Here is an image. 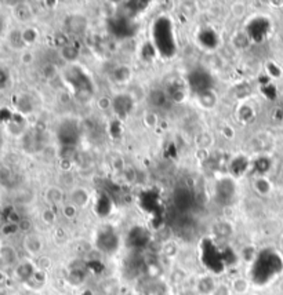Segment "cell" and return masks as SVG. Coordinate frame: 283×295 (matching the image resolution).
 Returning <instances> with one entry per match:
<instances>
[{
    "label": "cell",
    "instance_id": "cell-1",
    "mask_svg": "<svg viewBox=\"0 0 283 295\" xmlns=\"http://www.w3.org/2000/svg\"><path fill=\"white\" fill-rule=\"evenodd\" d=\"M24 248L29 255H39L43 250V241L38 234H27V237L24 239Z\"/></svg>",
    "mask_w": 283,
    "mask_h": 295
},
{
    "label": "cell",
    "instance_id": "cell-2",
    "mask_svg": "<svg viewBox=\"0 0 283 295\" xmlns=\"http://www.w3.org/2000/svg\"><path fill=\"white\" fill-rule=\"evenodd\" d=\"M216 280L211 276H202L196 281V291L199 295H211L216 288Z\"/></svg>",
    "mask_w": 283,
    "mask_h": 295
},
{
    "label": "cell",
    "instance_id": "cell-3",
    "mask_svg": "<svg viewBox=\"0 0 283 295\" xmlns=\"http://www.w3.org/2000/svg\"><path fill=\"white\" fill-rule=\"evenodd\" d=\"M231 289H232L233 294L236 295H247L250 289V283L249 280L246 277H242V276H238V277H233L231 280Z\"/></svg>",
    "mask_w": 283,
    "mask_h": 295
},
{
    "label": "cell",
    "instance_id": "cell-4",
    "mask_svg": "<svg viewBox=\"0 0 283 295\" xmlns=\"http://www.w3.org/2000/svg\"><path fill=\"white\" fill-rule=\"evenodd\" d=\"M46 201L51 204V206H58L61 204L62 199H64V192L61 188L58 186H50L49 189L46 190Z\"/></svg>",
    "mask_w": 283,
    "mask_h": 295
},
{
    "label": "cell",
    "instance_id": "cell-5",
    "mask_svg": "<svg viewBox=\"0 0 283 295\" xmlns=\"http://www.w3.org/2000/svg\"><path fill=\"white\" fill-rule=\"evenodd\" d=\"M71 199H72V204L76 207H84L87 203H89L90 195L89 192L83 188H76V189L72 192V196H71Z\"/></svg>",
    "mask_w": 283,
    "mask_h": 295
},
{
    "label": "cell",
    "instance_id": "cell-6",
    "mask_svg": "<svg viewBox=\"0 0 283 295\" xmlns=\"http://www.w3.org/2000/svg\"><path fill=\"white\" fill-rule=\"evenodd\" d=\"M2 258L5 259L6 263H14V262L17 261V252H16V250L13 247L6 245V247L2 248Z\"/></svg>",
    "mask_w": 283,
    "mask_h": 295
},
{
    "label": "cell",
    "instance_id": "cell-7",
    "mask_svg": "<svg viewBox=\"0 0 283 295\" xmlns=\"http://www.w3.org/2000/svg\"><path fill=\"white\" fill-rule=\"evenodd\" d=\"M163 254H165V256H167V258H174V256L178 254L177 243L167 240L166 243L163 244Z\"/></svg>",
    "mask_w": 283,
    "mask_h": 295
},
{
    "label": "cell",
    "instance_id": "cell-8",
    "mask_svg": "<svg viewBox=\"0 0 283 295\" xmlns=\"http://www.w3.org/2000/svg\"><path fill=\"white\" fill-rule=\"evenodd\" d=\"M254 186H255V189L260 192L261 195H262V193L265 195V193H268V192L271 190V182H269V181L265 178L255 179Z\"/></svg>",
    "mask_w": 283,
    "mask_h": 295
},
{
    "label": "cell",
    "instance_id": "cell-9",
    "mask_svg": "<svg viewBox=\"0 0 283 295\" xmlns=\"http://www.w3.org/2000/svg\"><path fill=\"white\" fill-rule=\"evenodd\" d=\"M232 289H231V285L227 283H217L216 288L213 291L211 295H232Z\"/></svg>",
    "mask_w": 283,
    "mask_h": 295
},
{
    "label": "cell",
    "instance_id": "cell-10",
    "mask_svg": "<svg viewBox=\"0 0 283 295\" xmlns=\"http://www.w3.org/2000/svg\"><path fill=\"white\" fill-rule=\"evenodd\" d=\"M56 212L53 211L51 208H46L42 212V221L46 223V225H54L56 223Z\"/></svg>",
    "mask_w": 283,
    "mask_h": 295
},
{
    "label": "cell",
    "instance_id": "cell-11",
    "mask_svg": "<svg viewBox=\"0 0 283 295\" xmlns=\"http://www.w3.org/2000/svg\"><path fill=\"white\" fill-rule=\"evenodd\" d=\"M62 214L68 219H73V218L76 217V214H78V207L73 206L72 203L71 204H65V206H62Z\"/></svg>",
    "mask_w": 283,
    "mask_h": 295
},
{
    "label": "cell",
    "instance_id": "cell-12",
    "mask_svg": "<svg viewBox=\"0 0 283 295\" xmlns=\"http://www.w3.org/2000/svg\"><path fill=\"white\" fill-rule=\"evenodd\" d=\"M21 38H23V40L25 42V43L31 45V43H34L35 40H36V38H38V34H36V31H35L34 28H28V29H25V31H24L23 35H21Z\"/></svg>",
    "mask_w": 283,
    "mask_h": 295
},
{
    "label": "cell",
    "instance_id": "cell-13",
    "mask_svg": "<svg viewBox=\"0 0 283 295\" xmlns=\"http://www.w3.org/2000/svg\"><path fill=\"white\" fill-rule=\"evenodd\" d=\"M240 254H242V259H243L244 262H251L253 259H254V255H255L254 247H251V245H246Z\"/></svg>",
    "mask_w": 283,
    "mask_h": 295
},
{
    "label": "cell",
    "instance_id": "cell-14",
    "mask_svg": "<svg viewBox=\"0 0 283 295\" xmlns=\"http://www.w3.org/2000/svg\"><path fill=\"white\" fill-rule=\"evenodd\" d=\"M50 267H51L50 258H49V256H40L39 261H38V269H40V270L46 272V270H49Z\"/></svg>",
    "mask_w": 283,
    "mask_h": 295
},
{
    "label": "cell",
    "instance_id": "cell-15",
    "mask_svg": "<svg viewBox=\"0 0 283 295\" xmlns=\"http://www.w3.org/2000/svg\"><path fill=\"white\" fill-rule=\"evenodd\" d=\"M18 228L23 232H29L32 229V222L29 219H20L18 221Z\"/></svg>",
    "mask_w": 283,
    "mask_h": 295
},
{
    "label": "cell",
    "instance_id": "cell-16",
    "mask_svg": "<svg viewBox=\"0 0 283 295\" xmlns=\"http://www.w3.org/2000/svg\"><path fill=\"white\" fill-rule=\"evenodd\" d=\"M98 106H100V109L105 111V109H108V108L111 106V101H109V98L102 97V98H100V100H98Z\"/></svg>",
    "mask_w": 283,
    "mask_h": 295
},
{
    "label": "cell",
    "instance_id": "cell-17",
    "mask_svg": "<svg viewBox=\"0 0 283 295\" xmlns=\"http://www.w3.org/2000/svg\"><path fill=\"white\" fill-rule=\"evenodd\" d=\"M23 62L24 64H31V62L34 61V56L31 54V53H25V54H23Z\"/></svg>",
    "mask_w": 283,
    "mask_h": 295
},
{
    "label": "cell",
    "instance_id": "cell-18",
    "mask_svg": "<svg viewBox=\"0 0 283 295\" xmlns=\"http://www.w3.org/2000/svg\"><path fill=\"white\" fill-rule=\"evenodd\" d=\"M249 295H257V294H249Z\"/></svg>",
    "mask_w": 283,
    "mask_h": 295
}]
</instances>
